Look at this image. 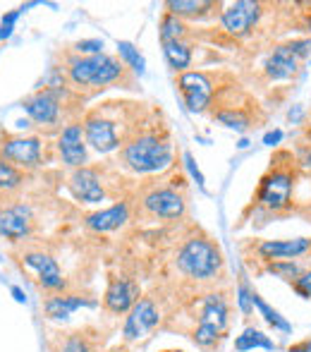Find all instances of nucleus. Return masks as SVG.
Returning a JSON list of instances; mask_svg holds the SVG:
<instances>
[{"instance_id":"20","label":"nucleus","mask_w":311,"mask_h":352,"mask_svg":"<svg viewBox=\"0 0 311 352\" xmlns=\"http://www.w3.org/2000/svg\"><path fill=\"white\" fill-rule=\"evenodd\" d=\"M199 324L214 326L223 333V329L228 326V302L223 295L214 292V295H206L201 302V314H199Z\"/></svg>"},{"instance_id":"35","label":"nucleus","mask_w":311,"mask_h":352,"mask_svg":"<svg viewBox=\"0 0 311 352\" xmlns=\"http://www.w3.org/2000/svg\"><path fill=\"white\" fill-rule=\"evenodd\" d=\"M60 352H91V350H89V343L82 338V336H70Z\"/></svg>"},{"instance_id":"1","label":"nucleus","mask_w":311,"mask_h":352,"mask_svg":"<svg viewBox=\"0 0 311 352\" xmlns=\"http://www.w3.org/2000/svg\"><path fill=\"white\" fill-rule=\"evenodd\" d=\"M177 269L194 280H211L223 269V254L218 245L206 237H192L180 247L175 259Z\"/></svg>"},{"instance_id":"9","label":"nucleus","mask_w":311,"mask_h":352,"mask_svg":"<svg viewBox=\"0 0 311 352\" xmlns=\"http://www.w3.org/2000/svg\"><path fill=\"white\" fill-rule=\"evenodd\" d=\"M3 161L14 163L22 168H38L41 166V142L36 137H12L5 140L0 146Z\"/></svg>"},{"instance_id":"6","label":"nucleus","mask_w":311,"mask_h":352,"mask_svg":"<svg viewBox=\"0 0 311 352\" xmlns=\"http://www.w3.org/2000/svg\"><path fill=\"white\" fill-rule=\"evenodd\" d=\"M161 324V311L154 305V300L149 297H141L135 307H132L130 316L125 321V329H122V336L127 340H141L144 336H149L156 326Z\"/></svg>"},{"instance_id":"15","label":"nucleus","mask_w":311,"mask_h":352,"mask_svg":"<svg viewBox=\"0 0 311 352\" xmlns=\"http://www.w3.org/2000/svg\"><path fill=\"white\" fill-rule=\"evenodd\" d=\"M70 192L77 201H84V204H98V201H103V197H106L101 180H98V173L91 170V168H77V170L72 173Z\"/></svg>"},{"instance_id":"39","label":"nucleus","mask_w":311,"mask_h":352,"mask_svg":"<svg viewBox=\"0 0 311 352\" xmlns=\"http://www.w3.org/2000/svg\"><path fill=\"white\" fill-rule=\"evenodd\" d=\"M288 352H311V338L309 340H302V343H297V345H292Z\"/></svg>"},{"instance_id":"28","label":"nucleus","mask_w":311,"mask_h":352,"mask_svg":"<svg viewBox=\"0 0 311 352\" xmlns=\"http://www.w3.org/2000/svg\"><path fill=\"white\" fill-rule=\"evenodd\" d=\"M216 120L223 122L225 127H230V130H237V132H244L246 127H249V116L242 111H237V108H225V111H218L216 113Z\"/></svg>"},{"instance_id":"5","label":"nucleus","mask_w":311,"mask_h":352,"mask_svg":"<svg viewBox=\"0 0 311 352\" xmlns=\"http://www.w3.org/2000/svg\"><path fill=\"white\" fill-rule=\"evenodd\" d=\"M261 3H254V0H237V3H230L228 8L220 12V24L228 34L233 36H246L251 29L259 24L261 19Z\"/></svg>"},{"instance_id":"30","label":"nucleus","mask_w":311,"mask_h":352,"mask_svg":"<svg viewBox=\"0 0 311 352\" xmlns=\"http://www.w3.org/2000/svg\"><path fill=\"white\" fill-rule=\"evenodd\" d=\"M22 185V173L12 163L0 158V192H14Z\"/></svg>"},{"instance_id":"22","label":"nucleus","mask_w":311,"mask_h":352,"mask_svg":"<svg viewBox=\"0 0 311 352\" xmlns=\"http://www.w3.org/2000/svg\"><path fill=\"white\" fill-rule=\"evenodd\" d=\"M165 8L175 17H201L211 8H216V3L211 0H168Z\"/></svg>"},{"instance_id":"41","label":"nucleus","mask_w":311,"mask_h":352,"mask_svg":"<svg viewBox=\"0 0 311 352\" xmlns=\"http://www.w3.org/2000/svg\"><path fill=\"white\" fill-rule=\"evenodd\" d=\"M165 352H182V350H165Z\"/></svg>"},{"instance_id":"29","label":"nucleus","mask_w":311,"mask_h":352,"mask_svg":"<svg viewBox=\"0 0 311 352\" xmlns=\"http://www.w3.org/2000/svg\"><path fill=\"white\" fill-rule=\"evenodd\" d=\"M268 274H273V276H278V278H283V280H290V283H295L302 276V266L297 264V261H292V259H288V261H268Z\"/></svg>"},{"instance_id":"14","label":"nucleus","mask_w":311,"mask_h":352,"mask_svg":"<svg viewBox=\"0 0 311 352\" xmlns=\"http://www.w3.org/2000/svg\"><path fill=\"white\" fill-rule=\"evenodd\" d=\"M24 264L32 271H36L38 283L48 290H62L65 287V278H62V271L58 266V261L51 254H43V252H29L22 256Z\"/></svg>"},{"instance_id":"37","label":"nucleus","mask_w":311,"mask_h":352,"mask_svg":"<svg viewBox=\"0 0 311 352\" xmlns=\"http://www.w3.org/2000/svg\"><path fill=\"white\" fill-rule=\"evenodd\" d=\"M185 161H187V168H189V170H192V175L196 177V182H199V185H204V175H201V173H199V168H196L194 158H192L189 153H187V156H185Z\"/></svg>"},{"instance_id":"13","label":"nucleus","mask_w":311,"mask_h":352,"mask_svg":"<svg viewBox=\"0 0 311 352\" xmlns=\"http://www.w3.org/2000/svg\"><path fill=\"white\" fill-rule=\"evenodd\" d=\"M58 151H60L65 166L70 168H84L87 163V140H84L82 125H67L58 140Z\"/></svg>"},{"instance_id":"12","label":"nucleus","mask_w":311,"mask_h":352,"mask_svg":"<svg viewBox=\"0 0 311 352\" xmlns=\"http://www.w3.org/2000/svg\"><path fill=\"white\" fill-rule=\"evenodd\" d=\"M139 300H141L139 285L130 278L111 280V285H108V290H106V297H103V302H106V307L113 314H125V311L130 314L132 307Z\"/></svg>"},{"instance_id":"23","label":"nucleus","mask_w":311,"mask_h":352,"mask_svg":"<svg viewBox=\"0 0 311 352\" xmlns=\"http://www.w3.org/2000/svg\"><path fill=\"white\" fill-rule=\"evenodd\" d=\"M256 348H261V350H268V352H273L275 350V343L268 338V336H264L259 329H244L242 331V336H237L235 338V350L237 352H249V350H256Z\"/></svg>"},{"instance_id":"26","label":"nucleus","mask_w":311,"mask_h":352,"mask_svg":"<svg viewBox=\"0 0 311 352\" xmlns=\"http://www.w3.org/2000/svg\"><path fill=\"white\" fill-rule=\"evenodd\" d=\"M187 34V27L182 24L180 17L175 14H163L161 19V41L168 43V41H182V36Z\"/></svg>"},{"instance_id":"21","label":"nucleus","mask_w":311,"mask_h":352,"mask_svg":"<svg viewBox=\"0 0 311 352\" xmlns=\"http://www.w3.org/2000/svg\"><path fill=\"white\" fill-rule=\"evenodd\" d=\"M82 307H93V302L84 300L77 295H65V297H51L46 302V314L51 319H70L72 311L82 309Z\"/></svg>"},{"instance_id":"40","label":"nucleus","mask_w":311,"mask_h":352,"mask_svg":"<svg viewBox=\"0 0 311 352\" xmlns=\"http://www.w3.org/2000/svg\"><path fill=\"white\" fill-rule=\"evenodd\" d=\"M12 295H14V300H17V302H24V300H27V297H24V292L19 290V287H12Z\"/></svg>"},{"instance_id":"33","label":"nucleus","mask_w":311,"mask_h":352,"mask_svg":"<svg viewBox=\"0 0 311 352\" xmlns=\"http://www.w3.org/2000/svg\"><path fill=\"white\" fill-rule=\"evenodd\" d=\"M292 290L297 292L299 297H304V300H311V269L302 271V276L292 283Z\"/></svg>"},{"instance_id":"36","label":"nucleus","mask_w":311,"mask_h":352,"mask_svg":"<svg viewBox=\"0 0 311 352\" xmlns=\"http://www.w3.org/2000/svg\"><path fill=\"white\" fill-rule=\"evenodd\" d=\"M77 53H91V56H98V53H103V41H98V38H91V41H79L75 46Z\"/></svg>"},{"instance_id":"3","label":"nucleus","mask_w":311,"mask_h":352,"mask_svg":"<svg viewBox=\"0 0 311 352\" xmlns=\"http://www.w3.org/2000/svg\"><path fill=\"white\" fill-rule=\"evenodd\" d=\"M122 72H125V63L108 53L75 58L70 63V79L77 87H108V84L117 82Z\"/></svg>"},{"instance_id":"7","label":"nucleus","mask_w":311,"mask_h":352,"mask_svg":"<svg viewBox=\"0 0 311 352\" xmlns=\"http://www.w3.org/2000/svg\"><path fill=\"white\" fill-rule=\"evenodd\" d=\"M84 140L98 153H111L120 146V137H117V127L113 120L103 116H89L84 120Z\"/></svg>"},{"instance_id":"27","label":"nucleus","mask_w":311,"mask_h":352,"mask_svg":"<svg viewBox=\"0 0 311 352\" xmlns=\"http://www.w3.org/2000/svg\"><path fill=\"white\" fill-rule=\"evenodd\" d=\"M117 53H120L122 63H125L127 67H132L135 72L144 74L146 63H144V56L139 53V48H135L130 41H117Z\"/></svg>"},{"instance_id":"25","label":"nucleus","mask_w":311,"mask_h":352,"mask_svg":"<svg viewBox=\"0 0 311 352\" xmlns=\"http://www.w3.org/2000/svg\"><path fill=\"white\" fill-rule=\"evenodd\" d=\"M251 300H254V309H259V314L266 319V324L273 326L275 331H283V333H290V331H292L290 321H288V319H283V316H280V311L270 309V307L266 305L264 300H261L259 292H254V295H251Z\"/></svg>"},{"instance_id":"42","label":"nucleus","mask_w":311,"mask_h":352,"mask_svg":"<svg viewBox=\"0 0 311 352\" xmlns=\"http://www.w3.org/2000/svg\"><path fill=\"white\" fill-rule=\"evenodd\" d=\"M309 137H311V132H309Z\"/></svg>"},{"instance_id":"10","label":"nucleus","mask_w":311,"mask_h":352,"mask_svg":"<svg viewBox=\"0 0 311 352\" xmlns=\"http://www.w3.org/2000/svg\"><path fill=\"white\" fill-rule=\"evenodd\" d=\"M24 111L38 125H53L58 120V116H60L58 89H43V91H36L34 96H29L24 101Z\"/></svg>"},{"instance_id":"16","label":"nucleus","mask_w":311,"mask_h":352,"mask_svg":"<svg viewBox=\"0 0 311 352\" xmlns=\"http://www.w3.org/2000/svg\"><path fill=\"white\" fill-rule=\"evenodd\" d=\"M311 250V240L297 237V240H266L259 245V254L266 261H288L307 254Z\"/></svg>"},{"instance_id":"38","label":"nucleus","mask_w":311,"mask_h":352,"mask_svg":"<svg viewBox=\"0 0 311 352\" xmlns=\"http://www.w3.org/2000/svg\"><path fill=\"white\" fill-rule=\"evenodd\" d=\"M280 140H283V132L273 130V132H268V135L264 137V144H266V146H275V144H280Z\"/></svg>"},{"instance_id":"32","label":"nucleus","mask_w":311,"mask_h":352,"mask_svg":"<svg viewBox=\"0 0 311 352\" xmlns=\"http://www.w3.org/2000/svg\"><path fill=\"white\" fill-rule=\"evenodd\" d=\"M251 295H254V290L246 287L244 283L237 285V305H240L242 314H251V311H254V300H251Z\"/></svg>"},{"instance_id":"8","label":"nucleus","mask_w":311,"mask_h":352,"mask_svg":"<svg viewBox=\"0 0 311 352\" xmlns=\"http://www.w3.org/2000/svg\"><path fill=\"white\" fill-rule=\"evenodd\" d=\"M177 84H180V91L192 113H201L214 98V84L204 72H182Z\"/></svg>"},{"instance_id":"19","label":"nucleus","mask_w":311,"mask_h":352,"mask_svg":"<svg viewBox=\"0 0 311 352\" xmlns=\"http://www.w3.org/2000/svg\"><path fill=\"white\" fill-rule=\"evenodd\" d=\"M127 218H130V209H127V204L120 201V204L111 206V209L91 213V216L87 218V226L96 232H111V230H117V228L125 226Z\"/></svg>"},{"instance_id":"18","label":"nucleus","mask_w":311,"mask_h":352,"mask_svg":"<svg viewBox=\"0 0 311 352\" xmlns=\"http://www.w3.org/2000/svg\"><path fill=\"white\" fill-rule=\"evenodd\" d=\"M32 230V211L29 206L17 204L0 211V235L8 240H22Z\"/></svg>"},{"instance_id":"17","label":"nucleus","mask_w":311,"mask_h":352,"mask_svg":"<svg viewBox=\"0 0 311 352\" xmlns=\"http://www.w3.org/2000/svg\"><path fill=\"white\" fill-rule=\"evenodd\" d=\"M297 70H299V58L290 51L288 43H283V46H275L273 51H270V56L266 58V63H264L266 77L273 79V82H283V79L295 77Z\"/></svg>"},{"instance_id":"4","label":"nucleus","mask_w":311,"mask_h":352,"mask_svg":"<svg viewBox=\"0 0 311 352\" xmlns=\"http://www.w3.org/2000/svg\"><path fill=\"white\" fill-rule=\"evenodd\" d=\"M292 187L295 177L290 170L275 168L261 180L259 187V201L270 211H285L292 201Z\"/></svg>"},{"instance_id":"11","label":"nucleus","mask_w":311,"mask_h":352,"mask_svg":"<svg viewBox=\"0 0 311 352\" xmlns=\"http://www.w3.org/2000/svg\"><path fill=\"white\" fill-rule=\"evenodd\" d=\"M144 209L149 211L151 216L172 221V218L185 216L187 204H185V199H182V195H177L175 190L163 187V190H154L144 197Z\"/></svg>"},{"instance_id":"2","label":"nucleus","mask_w":311,"mask_h":352,"mask_svg":"<svg viewBox=\"0 0 311 352\" xmlns=\"http://www.w3.org/2000/svg\"><path fill=\"white\" fill-rule=\"evenodd\" d=\"M122 163L135 173H161L172 163V146L156 135H139L125 144Z\"/></svg>"},{"instance_id":"24","label":"nucleus","mask_w":311,"mask_h":352,"mask_svg":"<svg viewBox=\"0 0 311 352\" xmlns=\"http://www.w3.org/2000/svg\"><path fill=\"white\" fill-rule=\"evenodd\" d=\"M163 53H165L168 63L175 72H187L192 63V48L185 41H168L163 43Z\"/></svg>"},{"instance_id":"31","label":"nucleus","mask_w":311,"mask_h":352,"mask_svg":"<svg viewBox=\"0 0 311 352\" xmlns=\"http://www.w3.org/2000/svg\"><path fill=\"white\" fill-rule=\"evenodd\" d=\"M218 338H220V331L214 329V326H206V324H196L194 336H192V340L204 350L214 348V345L218 343Z\"/></svg>"},{"instance_id":"34","label":"nucleus","mask_w":311,"mask_h":352,"mask_svg":"<svg viewBox=\"0 0 311 352\" xmlns=\"http://www.w3.org/2000/svg\"><path fill=\"white\" fill-rule=\"evenodd\" d=\"M288 48L302 60V58H307L311 53V38H295V41L288 43Z\"/></svg>"}]
</instances>
